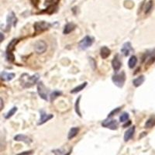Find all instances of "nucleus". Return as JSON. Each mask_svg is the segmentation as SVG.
<instances>
[{"mask_svg":"<svg viewBox=\"0 0 155 155\" xmlns=\"http://www.w3.org/2000/svg\"><path fill=\"white\" fill-rule=\"evenodd\" d=\"M121 65L122 63L120 60V57L118 54H116L112 61V66H113V68L115 71V72H118L120 68H121Z\"/></svg>","mask_w":155,"mask_h":155,"instance_id":"obj_9","label":"nucleus"},{"mask_svg":"<svg viewBox=\"0 0 155 155\" xmlns=\"http://www.w3.org/2000/svg\"><path fill=\"white\" fill-rule=\"evenodd\" d=\"M6 59H7L9 62L14 61V55L12 54V53H6Z\"/></svg>","mask_w":155,"mask_h":155,"instance_id":"obj_29","label":"nucleus"},{"mask_svg":"<svg viewBox=\"0 0 155 155\" xmlns=\"http://www.w3.org/2000/svg\"><path fill=\"white\" fill-rule=\"evenodd\" d=\"M14 140H16V141H23V142L27 143V144H30V143L32 142L31 139H30L28 137L23 135V134H18V135L15 136Z\"/></svg>","mask_w":155,"mask_h":155,"instance_id":"obj_13","label":"nucleus"},{"mask_svg":"<svg viewBox=\"0 0 155 155\" xmlns=\"http://www.w3.org/2000/svg\"><path fill=\"white\" fill-rule=\"evenodd\" d=\"M33 153H34V150H28V151H23L22 152V153H19L16 155H31L33 154Z\"/></svg>","mask_w":155,"mask_h":155,"instance_id":"obj_30","label":"nucleus"},{"mask_svg":"<svg viewBox=\"0 0 155 155\" xmlns=\"http://www.w3.org/2000/svg\"><path fill=\"white\" fill-rule=\"evenodd\" d=\"M71 153V150H70V151H69V152H68V153H65V154H64V155H70Z\"/></svg>","mask_w":155,"mask_h":155,"instance_id":"obj_34","label":"nucleus"},{"mask_svg":"<svg viewBox=\"0 0 155 155\" xmlns=\"http://www.w3.org/2000/svg\"><path fill=\"white\" fill-rule=\"evenodd\" d=\"M16 111H17V107H16V106H14V107H12V109H11L10 110H9V111L8 112V113H6V114H5V119H9V118H10V117H12V116H13V115H14L15 113H16Z\"/></svg>","mask_w":155,"mask_h":155,"instance_id":"obj_24","label":"nucleus"},{"mask_svg":"<svg viewBox=\"0 0 155 155\" xmlns=\"http://www.w3.org/2000/svg\"><path fill=\"white\" fill-rule=\"evenodd\" d=\"M78 131H79L78 127H72L70 130V131H69L68 135V139L71 140L74 137H75L76 136L78 135Z\"/></svg>","mask_w":155,"mask_h":155,"instance_id":"obj_18","label":"nucleus"},{"mask_svg":"<svg viewBox=\"0 0 155 155\" xmlns=\"http://www.w3.org/2000/svg\"><path fill=\"white\" fill-rule=\"evenodd\" d=\"M39 78H40V75L38 74H35L32 76L27 74H22L21 77H20L21 85L24 88H30L37 82Z\"/></svg>","mask_w":155,"mask_h":155,"instance_id":"obj_1","label":"nucleus"},{"mask_svg":"<svg viewBox=\"0 0 155 155\" xmlns=\"http://www.w3.org/2000/svg\"><path fill=\"white\" fill-rule=\"evenodd\" d=\"M16 74L14 73H8L6 71H2L1 73V79L3 81H11L15 78Z\"/></svg>","mask_w":155,"mask_h":155,"instance_id":"obj_14","label":"nucleus"},{"mask_svg":"<svg viewBox=\"0 0 155 155\" xmlns=\"http://www.w3.org/2000/svg\"><path fill=\"white\" fill-rule=\"evenodd\" d=\"M51 27V23H47V22H44V21L36 22L34 25V30H35V34L37 35V34H40V33H42V32L48 30Z\"/></svg>","mask_w":155,"mask_h":155,"instance_id":"obj_3","label":"nucleus"},{"mask_svg":"<svg viewBox=\"0 0 155 155\" xmlns=\"http://www.w3.org/2000/svg\"><path fill=\"white\" fill-rule=\"evenodd\" d=\"M133 51L134 50L132 48V45L130 42L125 43L121 48V52L124 54V56H129Z\"/></svg>","mask_w":155,"mask_h":155,"instance_id":"obj_10","label":"nucleus"},{"mask_svg":"<svg viewBox=\"0 0 155 155\" xmlns=\"http://www.w3.org/2000/svg\"><path fill=\"white\" fill-rule=\"evenodd\" d=\"M19 39H12V41H10L7 46V49H6V53H12V51H14L15 47L17 44V43L19 42Z\"/></svg>","mask_w":155,"mask_h":155,"instance_id":"obj_15","label":"nucleus"},{"mask_svg":"<svg viewBox=\"0 0 155 155\" xmlns=\"http://www.w3.org/2000/svg\"><path fill=\"white\" fill-rule=\"evenodd\" d=\"M87 85H88L87 81H85V82L82 83V84H81V85H78V86H77V87H75L74 88H73V89L71 91V93L75 94V93H78V92H81V90H83L84 88H85V87L87 86Z\"/></svg>","mask_w":155,"mask_h":155,"instance_id":"obj_20","label":"nucleus"},{"mask_svg":"<svg viewBox=\"0 0 155 155\" xmlns=\"http://www.w3.org/2000/svg\"><path fill=\"white\" fill-rule=\"evenodd\" d=\"M134 133H135V127L134 126V127L129 128L125 132V134H124V141L127 142V141L130 140L134 137Z\"/></svg>","mask_w":155,"mask_h":155,"instance_id":"obj_12","label":"nucleus"},{"mask_svg":"<svg viewBox=\"0 0 155 155\" xmlns=\"http://www.w3.org/2000/svg\"><path fill=\"white\" fill-rule=\"evenodd\" d=\"M137 63V58L134 55L130 57V58L129 59V61H128V66L130 68H134V67L136 66Z\"/></svg>","mask_w":155,"mask_h":155,"instance_id":"obj_21","label":"nucleus"},{"mask_svg":"<svg viewBox=\"0 0 155 155\" xmlns=\"http://www.w3.org/2000/svg\"><path fill=\"white\" fill-rule=\"evenodd\" d=\"M1 41H0V42H2V41H3V40H4V35H3V34H2V33H1Z\"/></svg>","mask_w":155,"mask_h":155,"instance_id":"obj_33","label":"nucleus"},{"mask_svg":"<svg viewBox=\"0 0 155 155\" xmlns=\"http://www.w3.org/2000/svg\"><path fill=\"white\" fill-rule=\"evenodd\" d=\"M145 80V78L143 75H140L139 76L138 78H135V79L133 81V84H134V85L135 87H139L143 83V81H144Z\"/></svg>","mask_w":155,"mask_h":155,"instance_id":"obj_19","label":"nucleus"},{"mask_svg":"<svg viewBox=\"0 0 155 155\" xmlns=\"http://www.w3.org/2000/svg\"><path fill=\"white\" fill-rule=\"evenodd\" d=\"M152 7H153V1L150 0L146 4V6H145V13L147 14L150 12V11L152 9Z\"/></svg>","mask_w":155,"mask_h":155,"instance_id":"obj_25","label":"nucleus"},{"mask_svg":"<svg viewBox=\"0 0 155 155\" xmlns=\"http://www.w3.org/2000/svg\"><path fill=\"white\" fill-rule=\"evenodd\" d=\"M94 42V39L92 37H89V36H86L84 38L81 40V41L78 44V46L79 48L81 50H87L89 47H91L92 45Z\"/></svg>","mask_w":155,"mask_h":155,"instance_id":"obj_4","label":"nucleus"},{"mask_svg":"<svg viewBox=\"0 0 155 155\" xmlns=\"http://www.w3.org/2000/svg\"><path fill=\"white\" fill-rule=\"evenodd\" d=\"M0 101H1V106H0V109H1V110H2V108H3V101H2V98H1V99H0Z\"/></svg>","mask_w":155,"mask_h":155,"instance_id":"obj_32","label":"nucleus"},{"mask_svg":"<svg viewBox=\"0 0 155 155\" xmlns=\"http://www.w3.org/2000/svg\"><path fill=\"white\" fill-rule=\"evenodd\" d=\"M37 92H38L41 99L46 101L48 100V90L47 89L46 87L44 86V83L42 81L37 84Z\"/></svg>","mask_w":155,"mask_h":155,"instance_id":"obj_6","label":"nucleus"},{"mask_svg":"<svg viewBox=\"0 0 155 155\" xmlns=\"http://www.w3.org/2000/svg\"><path fill=\"white\" fill-rule=\"evenodd\" d=\"M61 94H62L61 92H59V91L55 90V91H54V92L51 94V95H50V97H51V101L54 100L56 98H58V96H60Z\"/></svg>","mask_w":155,"mask_h":155,"instance_id":"obj_26","label":"nucleus"},{"mask_svg":"<svg viewBox=\"0 0 155 155\" xmlns=\"http://www.w3.org/2000/svg\"><path fill=\"white\" fill-rule=\"evenodd\" d=\"M80 99H81V95L78 96V98L77 99L75 102V105H74V108H75V112L80 117H81V113L80 112V109H79V104H80Z\"/></svg>","mask_w":155,"mask_h":155,"instance_id":"obj_23","label":"nucleus"},{"mask_svg":"<svg viewBox=\"0 0 155 155\" xmlns=\"http://www.w3.org/2000/svg\"><path fill=\"white\" fill-rule=\"evenodd\" d=\"M155 126V117H150V119H148L147 121L145 124V128H151V127Z\"/></svg>","mask_w":155,"mask_h":155,"instance_id":"obj_22","label":"nucleus"},{"mask_svg":"<svg viewBox=\"0 0 155 155\" xmlns=\"http://www.w3.org/2000/svg\"><path fill=\"white\" fill-rule=\"evenodd\" d=\"M102 126L106 128H109L112 130H115L118 129V123L115 120H111V119L108 118L107 120H105L102 123Z\"/></svg>","mask_w":155,"mask_h":155,"instance_id":"obj_8","label":"nucleus"},{"mask_svg":"<svg viewBox=\"0 0 155 155\" xmlns=\"http://www.w3.org/2000/svg\"><path fill=\"white\" fill-rule=\"evenodd\" d=\"M110 53H111V51L106 46H103L100 49V55L102 59H106L110 55Z\"/></svg>","mask_w":155,"mask_h":155,"instance_id":"obj_17","label":"nucleus"},{"mask_svg":"<svg viewBox=\"0 0 155 155\" xmlns=\"http://www.w3.org/2000/svg\"><path fill=\"white\" fill-rule=\"evenodd\" d=\"M47 48H48V44L45 41H42V40L37 41L34 44V50L39 54H44L47 51Z\"/></svg>","mask_w":155,"mask_h":155,"instance_id":"obj_5","label":"nucleus"},{"mask_svg":"<svg viewBox=\"0 0 155 155\" xmlns=\"http://www.w3.org/2000/svg\"><path fill=\"white\" fill-rule=\"evenodd\" d=\"M130 124H131V121H129L128 124H127H127H125L124 126H123V127H124V128H126L127 127H129V126L130 125Z\"/></svg>","mask_w":155,"mask_h":155,"instance_id":"obj_31","label":"nucleus"},{"mask_svg":"<svg viewBox=\"0 0 155 155\" xmlns=\"http://www.w3.org/2000/svg\"><path fill=\"white\" fill-rule=\"evenodd\" d=\"M76 28V25L73 23H68L65 25L64 29L63 30L64 34H68L71 32H72Z\"/></svg>","mask_w":155,"mask_h":155,"instance_id":"obj_16","label":"nucleus"},{"mask_svg":"<svg viewBox=\"0 0 155 155\" xmlns=\"http://www.w3.org/2000/svg\"><path fill=\"white\" fill-rule=\"evenodd\" d=\"M120 109H121V107H118V108H116V109H114L113 110H112V111L109 113V114L108 115V118H111L112 116H113L114 115L117 114V113L120 111Z\"/></svg>","mask_w":155,"mask_h":155,"instance_id":"obj_27","label":"nucleus"},{"mask_svg":"<svg viewBox=\"0 0 155 155\" xmlns=\"http://www.w3.org/2000/svg\"><path fill=\"white\" fill-rule=\"evenodd\" d=\"M54 116L52 114H47L45 112L41 110V119H40V122L38 123V125H42V124H45L46 122L52 119Z\"/></svg>","mask_w":155,"mask_h":155,"instance_id":"obj_11","label":"nucleus"},{"mask_svg":"<svg viewBox=\"0 0 155 155\" xmlns=\"http://www.w3.org/2000/svg\"><path fill=\"white\" fill-rule=\"evenodd\" d=\"M113 83L119 88H122L124 85V83L126 81V74L124 71H122L121 73L116 74L112 77Z\"/></svg>","mask_w":155,"mask_h":155,"instance_id":"obj_2","label":"nucleus"},{"mask_svg":"<svg viewBox=\"0 0 155 155\" xmlns=\"http://www.w3.org/2000/svg\"><path fill=\"white\" fill-rule=\"evenodd\" d=\"M128 119H129V114L127 113H124L120 117V122H122V123H124V122L127 121Z\"/></svg>","mask_w":155,"mask_h":155,"instance_id":"obj_28","label":"nucleus"},{"mask_svg":"<svg viewBox=\"0 0 155 155\" xmlns=\"http://www.w3.org/2000/svg\"><path fill=\"white\" fill-rule=\"evenodd\" d=\"M16 22H17V19H16V16H15L14 12H11L9 15H8L7 18H6V27H5V31H9L10 30L12 25L13 27H16Z\"/></svg>","mask_w":155,"mask_h":155,"instance_id":"obj_7","label":"nucleus"}]
</instances>
